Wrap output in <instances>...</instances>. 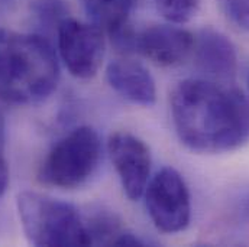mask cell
I'll list each match as a JSON object with an SVG mask.
<instances>
[{
    "label": "cell",
    "mask_w": 249,
    "mask_h": 247,
    "mask_svg": "<svg viewBox=\"0 0 249 247\" xmlns=\"http://www.w3.org/2000/svg\"><path fill=\"white\" fill-rule=\"evenodd\" d=\"M155 3L162 17L174 25L187 23L198 9V0H155Z\"/></svg>",
    "instance_id": "7c38bea8"
},
{
    "label": "cell",
    "mask_w": 249,
    "mask_h": 247,
    "mask_svg": "<svg viewBox=\"0 0 249 247\" xmlns=\"http://www.w3.org/2000/svg\"><path fill=\"white\" fill-rule=\"evenodd\" d=\"M106 80L121 97L133 104L149 107L157 101L155 80L141 62L127 58L110 61Z\"/></svg>",
    "instance_id": "30bf717a"
},
{
    "label": "cell",
    "mask_w": 249,
    "mask_h": 247,
    "mask_svg": "<svg viewBox=\"0 0 249 247\" xmlns=\"http://www.w3.org/2000/svg\"><path fill=\"white\" fill-rule=\"evenodd\" d=\"M217 3L232 25L249 32V0H217Z\"/></svg>",
    "instance_id": "5bb4252c"
},
{
    "label": "cell",
    "mask_w": 249,
    "mask_h": 247,
    "mask_svg": "<svg viewBox=\"0 0 249 247\" xmlns=\"http://www.w3.org/2000/svg\"><path fill=\"white\" fill-rule=\"evenodd\" d=\"M194 36L180 26L154 25L136 33V52L161 66H176L193 54Z\"/></svg>",
    "instance_id": "ba28073f"
},
{
    "label": "cell",
    "mask_w": 249,
    "mask_h": 247,
    "mask_svg": "<svg viewBox=\"0 0 249 247\" xmlns=\"http://www.w3.org/2000/svg\"><path fill=\"white\" fill-rule=\"evenodd\" d=\"M34 13L42 26L54 28L55 32L62 20L68 17V10L60 0H36L34 3Z\"/></svg>",
    "instance_id": "4fadbf2b"
},
{
    "label": "cell",
    "mask_w": 249,
    "mask_h": 247,
    "mask_svg": "<svg viewBox=\"0 0 249 247\" xmlns=\"http://www.w3.org/2000/svg\"><path fill=\"white\" fill-rule=\"evenodd\" d=\"M177 136L197 153L232 152L249 142V99L238 88L190 78L171 94Z\"/></svg>",
    "instance_id": "6da1fadb"
},
{
    "label": "cell",
    "mask_w": 249,
    "mask_h": 247,
    "mask_svg": "<svg viewBox=\"0 0 249 247\" xmlns=\"http://www.w3.org/2000/svg\"><path fill=\"white\" fill-rule=\"evenodd\" d=\"M197 66L219 81H232L238 72V52L233 42L220 31L213 28L201 29L194 36L193 47Z\"/></svg>",
    "instance_id": "9c48e42d"
},
{
    "label": "cell",
    "mask_w": 249,
    "mask_h": 247,
    "mask_svg": "<svg viewBox=\"0 0 249 247\" xmlns=\"http://www.w3.org/2000/svg\"><path fill=\"white\" fill-rule=\"evenodd\" d=\"M145 205L154 226L165 234L184 231L191 220V199L181 174L162 168L145 188Z\"/></svg>",
    "instance_id": "5b68a950"
},
{
    "label": "cell",
    "mask_w": 249,
    "mask_h": 247,
    "mask_svg": "<svg viewBox=\"0 0 249 247\" xmlns=\"http://www.w3.org/2000/svg\"><path fill=\"white\" fill-rule=\"evenodd\" d=\"M60 66L51 42L39 33L0 29V100L36 104L53 94Z\"/></svg>",
    "instance_id": "7a4b0ae2"
},
{
    "label": "cell",
    "mask_w": 249,
    "mask_h": 247,
    "mask_svg": "<svg viewBox=\"0 0 249 247\" xmlns=\"http://www.w3.org/2000/svg\"><path fill=\"white\" fill-rule=\"evenodd\" d=\"M18 213L23 233L34 246H91L86 221L65 201L23 191L18 197Z\"/></svg>",
    "instance_id": "3957f363"
},
{
    "label": "cell",
    "mask_w": 249,
    "mask_h": 247,
    "mask_svg": "<svg viewBox=\"0 0 249 247\" xmlns=\"http://www.w3.org/2000/svg\"><path fill=\"white\" fill-rule=\"evenodd\" d=\"M7 184H9V169L4 158L0 153V199L7 189Z\"/></svg>",
    "instance_id": "2e32d148"
},
{
    "label": "cell",
    "mask_w": 249,
    "mask_h": 247,
    "mask_svg": "<svg viewBox=\"0 0 249 247\" xmlns=\"http://www.w3.org/2000/svg\"><path fill=\"white\" fill-rule=\"evenodd\" d=\"M113 246H145V242L139 239L136 234H133L132 231L124 230L115 240Z\"/></svg>",
    "instance_id": "9a60e30c"
},
{
    "label": "cell",
    "mask_w": 249,
    "mask_h": 247,
    "mask_svg": "<svg viewBox=\"0 0 249 247\" xmlns=\"http://www.w3.org/2000/svg\"><path fill=\"white\" fill-rule=\"evenodd\" d=\"M107 150L126 197L132 201L139 199L149 182V148L132 133L116 132L107 142Z\"/></svg>",
    "instance_id": "52a82bcc"
},
{
    "label": "cell",
    "mask_w": 249,
    "mask_h": 247,
    "mask_svg": "<svg viewBox=\"0 0 249 247\" xmlns=\"http://www.w3.org/2000/svg\"><path fill=\"white\" fill-rule=\"evenodd\" d=\"M100 158L99 133L90 126H80L65 134L50 150L41 165L39 181L64 189L78 188L94 175Z\"/></svg>",
    "instance_id": "277c9868"
},
{
    "label": "cell",
    "mask_w": 249,
    "mask_h": 247,
    "mask_svg": "<svg viewBox=\"0 0 249 247\" xmlns=\"http://www.w3.org/2000/svg\"><path fill=\"white\" fill-rule=\"evenodd\" d=\"M57 45L70 74L87 80L97 74L105 57L103 31L96 23L64 19L57 29Z\"/></svg>",
    "instance_id": "8992f818"
},
{
    "label": "cell",
    "mask_w": 249,
    "mask_h": 247,
    "mask_svg": "<svg viewBox=\"0 0 249 247\" xmlns=\"http://www.w3.org/2000/svg\"><path fill=\"white\" fill-rule=\"evenodd\" d=\"M93 23L109 33L127 23L135 0H80Z\"/></svg>",
    "instance_id": "8fae6325"
}]
</instances>
